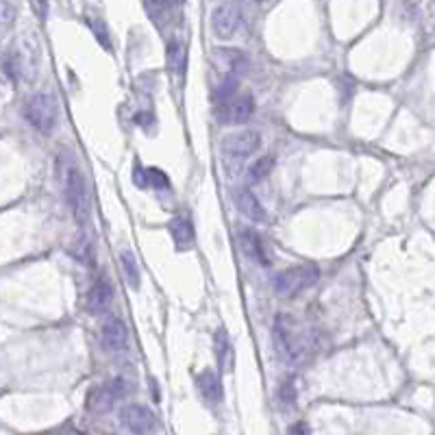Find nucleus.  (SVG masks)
I'll return each mask as SVG.
<instances>
[{
	"label": "nucleus",
	"mask_w": 435,
	"mask_h": 435,
	"mask_svg": "<svg viewBox=\"0 0 435 435\" xmlns=\"http://www.w3.org/2000/svg\"><path fill=\"white\" fill-rule=\"evenodd\" d=\"M252 3H259V0H252Z\"/></svg>",
	"instance_id": "nucleus-23"
},
{
	"label": "nucleus",
	"mask_w": 435,
	"mask_h": 435,
	"mask_svg": "<svg viewBox=\"0 0 435 435\" xmlns=\"http://www.w3.org/2000/svg\"><path fill=\"white\" fill-rule=\"evenodd\" d=\"M101 344L109 355H122L129 348V329L122 318L109 315L101 331Z\"/></svg>",
	"instance_id": "nucleus-6"
},
{
	"label": "nucleus",
	"mask_w": 435,
	"mask_h": 435,
	"mask_svg": "<svg viewBox=\"0 0 435 435\" xmlns=\"http://www.w3.org/2000/svg\"><path fill=\"white\" fill-rule=\"evenodd\" d=\"M120 264H122V270H124V276L127 281L133 290L140 287V266H137V259L131 250H122L120 255Z\"/></svg>",
	"instance_id": "nucleus-18"
},
{
	"label": "nucleus",
	"mask_w": 435,
	"mask_h": 435,
	"mask_svg": "<svg viewBox=\"0 0 435 435\" xmlns=\"http://www.w3.org/2000/svg\"><path fill=\"white\" fill-rule=\"evenodd\" d=\"M62 183L66 192V201L72 209V215L78 224H85L90 218V190L81 166L76 164L74 157H64L62 162Z\"/></svg>",
	"instance_id": "nucleus-1"
},
{
	"label": "nucleus",
	"mask_w": 435,
	"mask_h": 435,
	"mask_svg": "<svg viewBox=\"0 0 435 435\" xmlns=\"http://www.w3.org/2000/svg\"><path fill=\"white\" fill-rule=\"evenodd\" d=\"M170 235L176 250H190L194 246V224L187 218H174L170 222Z\"/></svg>",
	"instance_id": "nucleus-15"
},
{
	"label": "nucleus",
	"mask_w": 435,
	"mask_h": 435,
	"mask_svg": "<svg viewBox=\"0 0 435 435\" xmlns=\"http://www.w3.org/2000/svg\"><path fill=\"white\" fill-rule=\"evenodd\" d=\"M24 120L42 135H50L59 122V101L50 92L33 94L24 103Z\"/></svg>",
	"instance_id": "nucleus-2"
},
{
	"label": "nucleus",
	"mask_w": 435,
	"mask_h": 435,
	"mask_svg": "<svg viewBox=\"0 0 435 435\" xmlns=\"http://www.w3.org/2000/svg\"><path fill=\"white\" fill-rule=\"evenodd\" d=\"M262 144V135L257 131H237L222 140V150L231 157H248Z\"/></svg>",
	"instance_id": "nucleus-7"
},
{
	"label": "nucleus",
	"mask_w": 435,
	"mask_h": 435,
	"mask_svg": "<svg viewBox=\"0 0 435 435\" xmlns=\"http://www.w3.org/2000/svg\"><path fill=\"white\" fill-rule=\"evenodd\" d=\"M166 59H168V70L176 78H183L187 72V46L181 42V39H172V42L168 44Z\"/></svg>",
	"instance_id": "nucleus-14"
},
{
	"label": "nucleus",
	"mask_w": 435,
	"mask_h": 435,
	"mask_svg": "<svg viewBox=\"0 0 435 435\" xmlns=\"http://www.w3.org/2000/svg\"><path fill=\"white\" fill-rule=\"evenodd\" d=\"M196 385H199L201 397L209 403V405H218L222 403L224 390H222V381L218 377V372L211 368H205L199 377H196Z\"/></svg>",
	"instance_id": "nucleus-10"
},
{
	"label": "nucleus",
	"mask_w": 435,
	"mask_h": 435,
	"mask_svg": "<svg viewBox=\"0 0 435 435\" xmlns=\"http://www.w3.org/2000/svg\"><path fill=\"white\" fill-rule=\"evenodd\" d=\"M272 168H274V157H270V155H266V157H262V159H257L250 168H248V179H246V183L248 185H255V183H262L266 176L272 172Z\"/></svg>",
	"instance_id": "nucleus-17"
},
{
	"label": "nucleus",
	"mask_w": 435,
	"mask_h": 435,
	"mask_svg": "<svg viewBox=\"0 0 435 435\" xmlns=\"http://www.w3.org/2000/svg\"><path fill=\"white\" fill-rule=\"evenodd\" d=\"M120 425L131 433H155L159 429L157 416L144 405H124L120 409Z\"/></svg>",
	"instance_id": "nucleus-5"
},
{
	"label": "nucleus",
	"mask_w": 435,
	"mask_h": 435,
	"mask_svg": "<svg viewBox=\"0 0 435 435\" xmlns=\"http://www.w3.org/2000/svg\"><path fill=\"white\" fill-rule=\"evenodd\" d=\"M111 301H113V285H111V281L109 279H98L90 287L87 296H85V309L92 315L105 313L109 309Z\"/></svg>",
	"instance_id": "nucleus-9"
},
{
	"label": "nucleus",
	"mask_w": 435,
	"mask_h": 435,
	"mask_svg": "<svg viewBox=\"0 0 435 435\" xmlns=\"http://www.w3.org/2000/svg\"><path fill=\"white\" fill-rule=\"evenodd\" d=\"M31 5L37 11L39 20H46L48 17V0H31Z\"/></svg>",
	"instance_id": "nucleus-20"
},
{
	"label": "nucleus",
	"mask_w": 435,
	"mask_h": 435,
	"mask_svg": "<svg viewBox=\"0 0 435 435\" xmlns=\"http://www.w3.org/2000/svg\"><path fill=\"white\" fill-rule=\"evenodd\" d=\"M235 205H237V209H240L248 220H252V222H259V224H264L266 220H268V213H266V207L259 203V199H257V196L248 190V187H244V190H240L235 194Z\"/></svg>",
	"instance_id": "nucleus-12"
},
{
	"label": "nucleus",
	"mask_w": 435,
	"mask_h": 435,
	"mask_svg": "<svg viewBox=\"0 0 435 435\" xmlns=\"http://www.w3.org/2000/svg\"><path fill=\"white\" fill-rule=\"evenodd\" d=\"M320 279V270L313 264H303V266H294L274 276V290L283 299H296L299 294L315 285Z\"/></svg>",
	"instance_id": "nucleus-3"
},
{
	"label": "nucleus",
	"mask_w": 435,
	"mask_h": 435,
	"mask_svg": "<svg viewBox=\"0 0 435 435\" xmlns=\"http://www.w3.org/2000/svg\"><path fill=\"white\" fill-rule=\"evenodd\" d=\"M213 348H215V362H218V368H220V372L231 374L235 370V350H233V344H231V338H229L227 329H218L215 331Z\"/></svg>",
	"instance_id": "nucleus-11"
},
{
	"label": "nucleus",
	"mask_w": 435,
	"mask_h": 435,
	"mask_svg": "<svg viewBox=\"0 0 435 435\" xmlns=\"http://www.w3.org/2000/svg\"><path fill=\"white\" fill-rule=\"evenodd\" d=\"M146 172H148V185H152V187H168V176L162 170L146 168Z\"/></svg>",
	"instance_id": "nucleus-19"
},
{
	"label": "nucleus",
	"mask_w": 435,
	"mask_h": 435,
	"mask_svg": "<svg viewBox=\"0 0 435 435\" xmlns=\"http://www.w3.org/2000/svg\"><path fill=\"white\" fill-rule=\"evenodd\" d=\"M155 3V9H162V7H172V5H181L183 0H148V5Z\"/></svg>",
	"instance_id": "nucleus-22"
},
{
	"label": "nucleus",
	"mask_w": 435,
	"mask_h": 435,
	"mask_svg": "<svg viewBox=\"0 0 435 435\" xmlns=\"http://www.w3.org/2000/svg\"><path fill=\"white\" fill-rule=\"evenodd\" d=\"M240 244H242V250H244V255L248 257V259H252L255 264H259L264 268L270 266V259H268V255H266L264 242H262V237H259V233H257V231L244 229L240 233Z\"/></svg>",
	"instance_id": "nucleus-13"
},
{
	"label": "nucleus",
	"mask_w": 435,
	"mask_h": 435,
	"mask_svg": "<svg viewBox=\"0 0 435 435\" xmlns=\"http://www.w3.org/2000/svg\"><path fill=\"white\" fill-rule=\"evenodd\" d=\"M115 401H120V399L115 397V392H113L111 385L107 383V385H101L98 390L92 392V397H90V407H92L94 411H98V413H107V411L115 405Z\"/></svg>",
	"instance_id": "nucleus-16"
},
{
	"label": "nucleus",
	"mask_w": 435,
	"mask_h": 435,
	"mask_svg": "<svg viewBox=\"0 0 435 435\" xmlns=\"http://www.w3.org/2000/svg\"><path fill=\"white\" fill-rule=\"evenodd\" d=\"M222 113V120L227 124H244L246 120H250V115L255 113V101L250 94H242L231 98L229 103L218 107Z\"/></svg>",
	"instance_id": "nucleus-8"
},
{
	"label": "nucleus",
	"mask_w": 435,
	"mask_h": 435,
	"mask_svg": "<svg viewBox=\"0 0 435 435\" xmlns=\"http://www.w3.org/2000/svg\"><path fill=\"white\" fill-rule=\"evenodd\" d=\"M15 17V9H11L9 0H3V27L7 29L11 24V20Z\"/></svg>",
	"instance_id": "nucleus-21"
},
{
	"label": "nucleus",
	"mask_w": 435,
	"mask_h": 435,
	"mask_svg": "<svg viewBox=\"0 0 435 435\" xmlns=\"http://www.w3.org/2000/svg\"><path fill=\"white\" fill-rule=\"evenodd\" d=\"M242 22V9L237 3H222L218 5L211 13V31L218 39H229L240 29Z\"/></svg>",
	"instance_id": "nucleus-4"
}]
</instances>
